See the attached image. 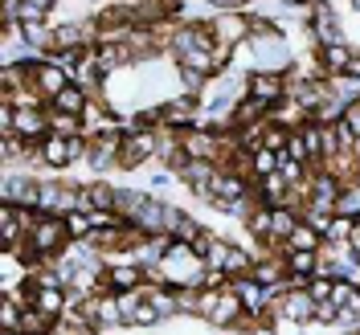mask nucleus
Listing matches in <instances>:
<instances>
[{
  "mask_svg": "<svg viewBox=\"0 0 360 335\" xmlns=\"http://www.w3.org/2000/svg\"><path fill=\"white\" fill-rule=\"evenodd\" d=\"M49 127H58V131H66V135H78V114L53 111V114H49Z\"/></svg>",
  "mask_w": 360,
  "mask_h": 335,
  "instance_id": "72a5a7b5",
  "label": "nucleus"
},
{
  "mask_svg": "<svg viewBox=\"0 0 360 335\" xmlns=\"http://www.w3.org/2000/svg\"><path fill=\"white\" fill-rule=\"evenodd\" d=\"M238 311H242V298H238V291H217V303H213V311H209V319L213 323H229V319H238Z\"/></svg>",
  "mask_w": 360,
  "mask_h": 335,
  "instance_id": "f8f14e48",
  "label": "nucleus"
},
{
  "mask_svg": "<svg viewBox=\"0 0 360 335\" xmlns=\"http://www.w3.org/2000/svg\"><path fill=\"white\" fill-rule=\"evenodd\" d=\"M41 209L49 213H62V209H74L78 204V192H70V188H58V184H41Z\"/></svg>",
  "mask_w": 360,
  "mask_h": 335,
  "instance_id": "9d476101",
  "label": "nucleus"
},
{
  "mask_svg": "<svg viewBox=\"0 0 360 335\" xmlns=\"http://www.w3.org/2000/svg\"><path fill=\"white\" fill-rule=\"evenodd\" d=\"M332 90H336L340 103H348V98H356V94H360V78H352V74H348V78H336Z\"/></svg>",
  "mask_w": 360,
  "mask_h": 335,
  "instance_id": "c85d7f7f",
  "label": "nucleus"
},
{
  "mask_svg": "<svg viewBox=\"0 0 360 335\" xmlns=\"http://www.w3.org/2000/svg\"><path fill=\"white\" fill-rule=\"evenodd\" d=\"M262 147H270V152H283V147H287V131H283V127H270V131L262 135Z\"/></svg>",
  "mask_w": 360,
  "mask_h": 335,
  "instance_id": "58836bf2",
  "label": "nucleus"
},
{
  "mask_svg": "<svg viewBox=\"0 0 360 335\" xmlns=\"http://www.w3.org/2000/svg\"><path fill=\"white\" fill-rule=\"evenodd\" d=\"M127 319H131V323H139V327H152V323L160 319V307L152 303V298H139V303H135V311L127 315Z\"/></svg>",
  "mask_w": 360,
  "mask_h": 335,
  "instance_id": "393cba45",
  "label": "nucleus"
},
{
  "mask_svg": "<svg viewBox=\"0 0 360 335\" xmlns=\"http://www.w3.org/2000/svg\"><path fill=\"white\" fill-rule=\"evenodd\" d=\"M164 119H168V123H188V119H193V103H188V98H176V103L164 111Z\"/></svg>",
  "mask_w": 360,
  "mask_h": 335,
  "instance_id": "c756f323",
  "label": "nucleus"
},
{
  "mask_svg": "<svg viewBox=\"0 0 360 335\" xmlns=\"http://www.w3.org/2000/svg\"><path fill=\"white\" fill-rule=\"evenodd\" d=\"M356 8H360V0H356Z\"/></svg>",
  "mask_w": 360,
  "mask_h": 335,
  "instance_id": "8fccbe9b",
  "label": "nucleus"
},
{
  "mask_svg": "<svg viewBox=\"0 0 360 335\" xmlns=\"http://www.w3.org/2000/svg\"><path fill=\"white\" fill-rule=\"evenodd\" d=\"M233 291H238V298H242L246 311H262V307H266V287H262L258 278H238Z\"/></svg>",
  "mask_w": 360,
  "mask_h": 335,
  "instance_id": "6e6552de",
  "label": "nucleus"
},
{
  "mask_svg": "<svg viewBox=\"0 0 360 335\" xmlns=\"http://www.w3.org/2000/svg\"><path fill=\"white\" fill-rule=\"evenodd\" d=\"M205 258H209V266H213V270H221V274H246V266H250V258L242 254V249L221 246V242H213Z\"/></svg>",
  "mask_w": 360,
  "mask_h": 335,
  "instance_id": "7ed1b4c3",
  "label": "nucleus"
},
{
  "mask_svg": "<svg viewBox=\"0 0 360 335\" xmlns=\"http://www.w3.org/2000/svg\"><path fill=\"white\" fill-rule=\"evenodd\" d=\"M344 123H348V127H352V131L360 135V103H356V107H348V111H344Z\"/></svg>",
  "mask_w": 360,
  "mask_h": 335,
  "instance_id": "a18cd8bd",
  "label": "nucleus"
},
{
  "mask_svg": "<svg viewBox=\"0 0 360 335\" xmlns=\"http://www.w3.org/2000/svg\"><path fill=\"white\" fill-rule=\"evenodd\" d=\"M340 201V188H336V180L332 176H319L315 180V213H332Z\"/></svg>",
  "mask_w": 360,
  "mask_h": 335,
  "instance_id": "4468645a",
  "label": "nucleus"
},
{
  "mask_svg": "<svg viewBox=\"0 0 360 335\" xmlns=\"http://www.w3.org/2000/svg\"><path fill=\"white\" fill-rule=\"evenodd\" d=\"M66 233H70V229L58 221V217H45V221H37L33 229H29V254H49V249H58Z\"/></svg>",
  "mask_w": 360,
  "mask_h": 335,
  "instance_id": "f257e3e1",
  "label": "nucleus"
},
{
  "mask_svg": "<svg viewBox=\"0 0 360 335\" xmlns=\"http://www.w3.org/2000/svg\"><path fill=\"white\" fill-rule=\"evenodd\" d=\"M274 164H278V156H274L270 147H258V152H254V172H258V176H270Z\"/></svg>",
  "mask_w": 360,
  "mask_h": 335,
  "instance_id": "7c9ffc66",
  "label": "nucleus"
},
{
  "mask_svg": "<svg viewBox=\"0 0 360 335\" xmlns=\"http://www.w3.org/2000/svg\"><path fill=\"white\" fill-rule=\"evenodd\" d=\"M82 33H86L82 25H66V29H58V49H74V45H82L86 41Z\"/></svg>",
  "mask_w": 360,
  "mask_h": 335,
  "instance_id": "bb28decb",
  "label": "nucleus"
},
{
  "mask_svg": "<svg viewBox=\"0 0 360 335\" xmlns=\"http://www.w3.org/2000/svg\"><path fill=\"white\" fill-rule=\"evenodd\" d=\"M344 74H352V78H360V58H352V62H348V70H344Z\"/></svg>",
  "mask_w": 360,
  "mask_h": 335,
  "instance_id": "49530a36",
  "label": "nucleus"
},
{
  "mask_svg": "<svg viewBox=\"0 0 360 335\" xmlns=\"http://www.w3.org/2000/svg\"><path fill=\"white\" fill-rule=\"evenodd\" d=\"M180 176L188 180L201 197L213 201V180H217V168H213L209 159H188V164H180Z\"/></svg>",
  "mask_w": 360,
  "mask_h": 335,
  "instance_id": "39448f33",
  "label": "nucleus"
},
{
  "mask_svg": "<svg viewBox=\"0 0 360 335\" xmlns=\"http://www.w3.org/2000/svg\"><path fill=\"white\" fill-rule=\"evenodd\" d=\"M143 204H148V197H143V192H115V209H119L127 221H135V217H139V209H143Z\"/></svg>",
  "mask_w": 360,
  "mask_h": 335,
  "instance_id": "412c9836",
  "label": "nucleus"
},
{
  "mask_svg": "<svg viewBox=\"0 0 360 335\" xmlns=\"http://www.w3.org/2000/svg\"><path fill=\"white\" fill-rule=\"evenodd\" d=\"M33 78H37V90L49 94V98H58V94L66 90V70L62 66H37L33 70Z\"/></svg>",
  "mask_w": 360,
  "mask_h": 335,
  "instance_id": "1a4fd4ad",
  "label": "nucleus"
},
{
  "mask_svg": "<svg viewBox=\"0 0 360 335\" xmlns=\"http://www.w3.org/2000/svg\"><path fill=\"white\" fill-rule=\"evenodd\" d=\"M217 33H221L225 41H238V33H246V21H238V17H229V21H217Z\"/></svg>",
  "mask_w": 360,
  "mask_h": 335,
  "instance_id": "e433bc0d",
  "label": "nucleus"
},
{
  "mask_svg": "<svg viewBox=\"0 0 360 335\" xmlns=\"http://www.w3.org/2000/svg\"><path fill=\"white\" fill-rule=\"evenodd\" d=\"M299 139H303V147H307V159H311V156H323V131H319V127L299 131Z\"/></svg>",
  "mask_w": 360,
  "mask_h": 335,
  "instance_id": "cd10ccee",
  "label": "nucleus"
},
{
  "mask_svg": "<svg viewBox=\"0 0 360 335\" xmlns=\"http://www.w3.org/2000/svg\"><path fill=\"white\" fill-rule=\"evenodd\" d=\"M184 152L193 159H213L217 156V139L213 135H184Z\"/></svg>",
  "mask_w": 360,
  "mask_h": 335,
  "instance_id": "a211bd4d",
  "label": "nucleus"
},
{
  "mask_svg": "<svg viewBox=\"0 0 360 335\" xmlns=\"http://www.w3.org/2000/svg\"><path fill=\"white\" fill-rule=\"evenodd\" d=\"M315 225H295L291 237H287V249H315Z\"/></svg>",
  "mask_w": 360,
  "mask_h": 335,
  "instance_id": "b1692460",
  "label": "nucleus"
},
{
  "mask_svg": "<svg viewBox=\"0 0 360 335\" xmlns=\"http://www.w3.org/2000/svg\"><path fill=\"white\" fill-rule=\"evenodd\" d=\"M33 307L58 319V315H62V307H66V298H62V291H58V287H41V291L33 294Z\"/></svg>",
  "mask_w": 360,
  "mask_h": 335,
  "instance_id": "f3484780",
  "label": "nucleus"
},
{
  "mask_svg": "<svg viewBox=\"0 0 360 335\" xmlns=\"http://www.w3.org/2000/svg\"><path fill=\"white\" fill-rule=\"evenodd\" d=\"M278 274H283V270L274 266V262H266V266H258V274H254V278H258V282H278Z\"/></svg>",
  "mask_w": 360,
  "mask_h": 335,
  "instance_id": "37998d69",
  "label": "nucleus"
},
{
  "mask_svg": "<svg viewBox=\"0 0 360 335\" xmlns=\"http://www.w3.org/2000/svg\"><path fill=\"white\" fill-rule=\"evenodd\" d=\"M29 4H37V8H49V4H53V0H29Z\"/></svg>",
  "mask_w": 360,
  "mask_h": 335,
  "instance_id": "de8ad7c7",
  "label": "nucleus"
},
{
  "mask_svg": "<svg viewBox=\"0 0 360 335\" xmlns=\"http://www.w3.org/2000/svg\"><path fill=\"white\" fill-rule=\"evenodd\" d=\"M78 152H82V135H66V139H62V135H49V139H45V147H41V156L49 159L53 168L70 164Z\"/></svg>",
  "mask_w": 360,
  "mask_h": 335,
  "instance_id": "20e7f679",
  "label": "nucleus"
},
{
  "mask_svg": "<svg viewBox=\"0 0 360 335\" xmlns=\"http://www.w3.org/2000/svg\"><path fill=\"white\" fill-rule=\"evenodd\" d=\"M180 78H184V86H188V90H201L205 86L201 70H188V66H184V74H180Z\"/></svg>",
  "mask_w": 360,
  "mask_h": 335,
  "instance_id": "c03bdc74",
  "label": "nucleus"
},
{
  "mask_svg": "<svg viewBox=\"0 0 360 335\" xmlns=\"http://www.w3.org/2000/svg\"><path fill=\"white\" fill-rule=\"evenodd\" d=\"M139 278H143V274H139L135 266H115L111 270V287H115V291H135V287H139Z\"/></svg>",
  "mask_w": 360,
  "mask_h": 335,
  "instance_id": "5701e85b",
  "label": "nucleus"
},
{
  "mask_svg": "<svg viewBox=\"0 0 360 335\" xmlns=\"http://www.w3.org/2000/svg\"><path fill=\"white\" fill-rule=\"evenodd\" d=\"M78 204H82V209H115V192L107 188V184L78 188Z\"/></svg>",
  "mask_w": 360,
  "mask_h": 335,
  "instance_id": "2eb2a0df",
  "label": "nucleus"
},
{
  "mask_svg": "<svg viewBox=\"0 0 360 335\" xmlns=\"http://www.w3.org/2000/svg\"><path fill=\"white\" fill-rule=\"evenodd\" d=\"M336 213L340 217H360V188H344V192H340Z\"/></svg>",
  "mask_w": 360,
  "mask_h": 335,
  "instance_id": "a878e982",
  "label": "nucleus"
},
{
  "mask_svg": "<svg viewBox=\"0 0 360 335\" xmlns=\"http://www.w3.org/2000/svg\"><path fill=\"white\" fill-rule=\"evenodd\" d=\"M82 107H86V98H82V90L78 86H66L58 98H53V111H66V114H82Z\"/></svg>",
  "mask_w": 360,
  "mask_h": 335,
  "instance_id": "aec40b11",
  "label": "nucleus"
},
{
  "mask_svg": "<svg viewBox=\"0 0 360 335\" xmlns=\"http://www.w3.org/2000/svg\"><path fill=\"white\" fill-rule=\"evenodd\" d=\"M45 127H49V119H45L41 111H33V107H21V111H13V131L17 135H45Z\"/></svg>",
  "mask_w": 360,
  "mask_h": 335,
  "instance_id": "0eeeda50",
  "label": "nucleus"
},
{
  "mask_svg": "<svg viewBox=\"0 0 360 335\" xmlns=\"http://www.w3.org/2000/svg\"><path fill=\"white\" fill-rule=\"evenodd\" d=\"M0 197H4V204H37L41 201V184H33L25 176H8L0 184Z\"/></svg>",
  "mask_w": 360,
  "mask_h": 335,
  "instance_id": "423d86ee",
  "label": "nucleus"
},
{
  "mask_svg": "<svg viewBox=\"0 0 360 335\" xmlns=\"http://www.w3.org/2000/svg\"><path fill=\"white\" fill-rule=\"evenodd\" d=\"M319 62H323V70H328V74H340V70H348L352 53L336 41V45H323V49H319Z\"/></svg>",
  "mask_w": 360,
  "mask_h": 335,
  "instance_id": "dca6fc26",
  "label": "nucleus"
},
{
  "mask_svg": "<svg viewBox=\"0 0 360 335\" xmlns=\"http://www.w3.org/2000/svg\"><path fill=\"white\" fill-rule=\"evenodd\" d=\"M156 147H160V139L152 131H135V135L123 139V147H119V164H123V168H135V164H143V159L152 156Z\"/></svg>",
  "mask_w": 360,
  "mask_h": 335,
  "instance_id": "f03ea898",
  "label": "nucleus"
},
{
  "mask_svg": "<svg viewBox=\"0 0 360 335\" xmlns=\"http://www.w3.org/2000/svg\"><path fill=\"white\" fill-rule=\"evenodd\" d=\"M291 270H295V274L315 270V249H291Z\"/></svg>",
  "mask_w": 360,
  "mask_h": 335,
  "instance_id": "473e14b6",
  "label": "nucleus"
},
{
  "mask_svg": "<svg viewBox=\"0 0 360 335\" xmlns=\"http://www.w3.org/2000/svg\"><path fill=\"white\" fill-rule=\"evenodd\" d=\"M291 229H295V217L287 209H274V229H270V237H291Z\"/></svg>",
  "mask_w": 360,
  "mask_h": 335,
  "instance_id": "2f4dec72",
  "label": "nucleus"
},
{
  "mask_svg": "<svg viewBox=\"0 0 360 335\" xmlns=\"http://www.w3.org/2000/svg\"><path fill=\"white\" fill-rule=\"evenodd\" d=\"M258 335H270V331H258Z\"/></svg>",
  "mask_w": 360,
  "mask_h": 335,
  "instance_id": "09e8293b",
  "label": "nucleus"
},
{
  "mask_svg": "<svg viewBox=\"0 0 360 335\" xmlns=\"http://www.w3.org/2000/svg\"><path fill=\"white\" fill-rule=\"evenodd\" d=\"M94 319H98V323H119V319H127V315H123V303H119V298H98V303H94Z\"/></svg>",
  "mask_w": 360,
  "mask_h": 335,
  "instance_id": "4be33fe9",
  "label": "nucleus"
},
{
  "mask_svg": "<svg viewBox=\"0 0 360 335\" xmlns=\"http://www.w3.org/2000/svg\"><path fill=\"white\" fill-rule=\"evenodd\" d=\"M287 184H291V180L283 176V172H278V176H266V192H270V197H283V192H287Z\"/></svg>",
  "mask_w": 360,
  "mask_h": 335,
  "instance_id": "a19ab883",
  "label": "nucleus"
},
{
  "mask_svg": "<svg viewBox=\"0 0 360 335\" xmlns=\"http://www.w3.org/2000/svg\"><path fill=\"white\" fill-rule=\"evenodd\" d=\"M328 242H344L348 233H352V217H336V221H328Z\"/></svg>",
  "mask_w": 360,
  "mask_h": 335,
  "instance_id": "f704fd0d",
  "label": "nucleus"
},
{
  "mask_svg": "<svg viewBox=\"0 0 360 335\" xmlns=\"http://www.w3.org/2000/svg\"><path fill=\"white\" fill-rule=\"evenodd\" d=\"M278 311L287 315V319H311V315H315V298H311V291H307V294H303V291L287 294V298L278 303Z\"/></svg>",
  "mask_w": 360,
  "mask_h": 335,
  "instance_id": "9b49d317",
  "label": "nucleus"
},
{
  "mask_svg": "<svg viewBox=\"0 0 360 335\" xmlns=\"http://www.w3.org/2000/svg\"><path fill=\"white\" fill-rule=\"evenodd\" d=\"M250 94H254V98H262V103H274V98L283 94L278 74H254V78H250Z\"/></svg>",
  "mask_w": 360,
  "mask_h": 335,
  "instance_id": "ddd939ff",
  "label": "nucleus"
},
{
  "mask_svg": "<svg viewBox=\"0 0 360 335\" xmlns=\"http://www.w3.org/2000/svg\"><path fill=\"white\" fill-rule=\"evenodd\" d=\"M66 229H70V233H74V237H82L86 229H94V221H90V213H70Z\"/></svg>",
  "mask_w": 360,
  "mask_h": 335,
  "instance_id": "4c0bfd02",
  "label": "nucleus"
},
{
  "mask_svg": "<svg viewBox=\"0 0 360 335\" xmlns=\"http://www.w3.org/2000/svg\"><path fill=\"white\" fill-rule=\"evenodd\" d=\"M0 323H4V331H17V327H21V311H17V303H13V298H4Z\"/></svg>",
  "mask_w": 360,
  "mask_h": 335,
  "instance_id": "c9c22d12",
  "label": "nucleus"
},
{
  "mask_svg": "<svg viewBox=\"0 0 360 335\" xmlns=\"http://www.w3.org/2000/svg\"><path fill=\"white\" fill-rule=\"evenodd\" d=\"M250 229L254 233H270L274 229V213H250Z\"/></svg>",
  "mask_w": 360,
  "mask_h": 335,
  "instance_id": "ea45409f",
  "label": "nucleus"
},
{
  "mask_svg": "<svg viewBox=\"0 0 360 335\" xmlns=\"http://www.w3.org/2000/svg\"><path fill=\"white\" fill-rule=\"evenodd\" d=\"M332 287H336V282H328V278H319V282H311V298H315V303L332 298Z\"/></svg>",
  "mask_w": 360,
  "mask_h": 335,
  "instance_id": "79ce46f5",
  "label": "nucleus"
},
{
  "mask_svg": "<svg viewBox=\"0 0 360 335\" xmlns=\"http://www.w3.org/2000/svg\"><path fill=\"white\" fill-rule=\"evenodd\" d=\"M315 33L323 37V45H336L340 41V25H336V17H332V8H315Z\"/></svg>",
  "mask_w": 360,
  "mask_h": 335,
  "instance_id": "6ab92c4d",
  "label": "nucleus"
}]
</instances>
